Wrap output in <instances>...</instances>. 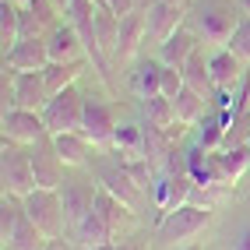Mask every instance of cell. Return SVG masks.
<instances>
[{
	"label": "cell",
	"instance_id": "1",
	"mask_svg": "<svg viewBox=\"0 0 250 250\" xmlns=\"http://www.w3.org/2000/svg\"><path fill=\"white\" fill-rule=\"evenodd\" d=\"M208 222H211V208L187 201V205H180V208H173V211L159 215V222H155V240L166 243V247L190 243L197 232L208 229Z\"/></svg>",
	"mask_w": 250,
	"mask_h": 250
},
{
	"label": "cell",
	"instance_id": "2",
	"mask_svg": "<svg viewBox=\"0 0 250 250\" xmlns=\"http://www.w3.org/2000/svg\"><path fill=\"white\" fill-rule=\"evenodd\" d=\"M0 176H4V194H32L36 190V173H32V152L28 145L18 141H7L0 148Z\"/></svg>",
	"mask_w": 250,
	"mask_h": 250
},
{
	"label": "cell",
	"instance_id": "3",
	"mask_svg": "<svg viewBox=\"0 0 250 250\" xmlns=\"http://www.w3.org/2000/svg\"><path fill=\"white\" fill-rule=\"evenodd\" d=\"M42 113V124L49 134H63V130H81V116H85V95L78 92V85L63 88L57 95L46 99Z\"/></svg>",
	"mask_w": 250,
	"mask_h": 250
},
{
	"label": "cell",
	"instance_id": "4",
	"mask_svg": "<svg viewBox=\"0 0 250 250\" xmlns=\"http://www.w3.org/2000/svg\"><path fill=\"white\" fill-rule=\"evenodd\" d=\"M21 201H25V215L46 232V240H57L60 232H63V226H67V211H63V197H60V190L36 187L32 194H25Z\"/></svg>",
	"mask_w": 250,
	"mask_h": 250
},
{
	"label": "cell",
	"instance_id": "5",
	"mask_svg": "<svg viewBox=\"0 0 250 250\" xmlns=\"http://www.w3.org/2000/svg\"><path fill=\"white\" fill-rule=\"evenodd\" d=\"M243 14L236 7H229V4H205L201 11L194 14V32L197 36H205L208 42H229V36L236 32Z\"/></svg>",
	"mask_w": 250,
	"mask_h": 250
},
{
	"label": "cell",
	"instance_id": "6",
	"mask_svg": "<svg viewBox=\"0 0 250 250\" xmlns=\"http://www.w3.org/2000/svg\"><path fill=\"white\" fill-rule=\"evenodd\" d=\"M32 152V173H36V187H46V190H57L63 183V159L57 155L53 148V138H42L36 145H28Z\"/></svg>",
	"mask_w": 250,
	"mask_h": 250
},
{
	"label": "cell",
	"instance_id": "7",
	"mask_svg": "<svg viewBox=\"0 0 250 250\" xmlns=\"http://www.w3.org/2000/svg\"><path fill=\"white\" fill-rule=\"evenodd\" d=\"M49 134L46 124H42V113L36 109H4V138L7 141H18V145H36Z\"/></svg>",
	"mask_w": 250,
	"mask_h": 250
},
{
	"label": "cell",
	"instance_id": "8",
	"mask_svg": "<svg viewBox=\"0 0 250 250\" xmlns=\"http://www.w3.org/2000/svg\"><path fill=\"white\" fill-rule=\"evenodd\" d=\"M81 134L92 145H113L116 134V120H113V106L99 103V99H85V116H81Z\"/></svg>",
	"mask_w": 250,
	"mask_h": 250
},
{
	"label": "cell",
	"instance_id": "9",
	"mask_svg": "<svg viewBox=\"0 0 250 250\" xmlns=\"http://www.w3.org/2000/svg\"><path fill=\"white\" fill-rule=\"evenodd\" d=\"M14 71V67H11ZM46 99H49V88H46V78L42 71H14V95H11V103L18 106V109H42L46 106Z\"/></svg>",
	"mask_w": 250,
	"mask_h": 250
},
{
	"label": "cell",
	"instance_id": "10",
	"mask_svg": "<svg viewBox=\"0 0 250 250\" xmlns=\"http://www.w3.org/2000/svg\"><path fill=\"white\" fill-rule=\"evenodd\" d=\"M57 190H60V197H63L67 226H78V222L95 208V194H99V187H92V183H85V180H63Z\"/></svg>",
	"mask_w": 250,
	"mask_h": 250
},
{
	"label": "cell",
	"instance_id": "11",
	"mask_svg": "<svg viewBox=\"0 0 250 250\" xmlns=\"http://www.w3.org/2000/svg\"><path fill=\"white\" fill-rule=\"evenodd\" d=\"M176 28H183V4H173V0H155L148 7V36L155 42H166Z\"/></svg>",
	"mask_w": 250,
	"mask_h": 250
},
{
	"label": "cell",
	"instance_id": "12",
	"mask_svg": "<svg viewBox=\"0 0 250 250\" xmlns=\"http://www.w3.org/2000/svg\"><path fill=\"white\" fill-rule=\"evenodd\" d=\"M99 183L113 194V197H120V201L127 205V208H138L141 205V197H145V190L134 183V176L127 173V166L120 162V166H106L103 173H99Z\"/></svg>",
	"mask_w": 250,
	"mask_h": 250
},
{
	"label": "cell",
	"instance_id": "13",
	"mask_svg": "<svg viewBox=\"0 0 250 250\" xmlns=\"http://www.w3.org/2000/svg\"><path fill=\"white\" fill-rule=\"evenodd\" d=\"M46 49H49V63H71V60H81L78 53L85 49V42H81L78 28L67 21V25L49 28V36H46Z\"/></svg>",
	"mask_w": 250,
	"mask_h": 250
},
{
	"label": "cell",
	"instance_id": "14",
	"mask_svg": "<svg viewBox=\"0 0 250 250\" xmlns=\"http://www.w3.org/2000/svg\"><path fill=\"white\" fill-rule=\"evenodd\" d=\"M145 36H148V11H134V14H127V18L120 21V42H116V53H113V60H130L141 49V42H145Z\"/></svg>",
	"mask_w": 250,
	"mask_h": 250
},
{
	"label": "cell",
	"instance_id": "15",
	"mask_svg": "<svg viewBox=\"0 0 250 250\" xmlns=\"http://www.w3.org/2000/svg\"><path fill=\"white\" fill-rule=\"evenodd\" d=\"M4 63L14 71H42L49 63V49H46V39H21L14 49L4 53Z\"/></svg>",
	"mask_w": 250,
	"mask_h": 250
},
{
	"label": "cell",
	"instance_id": "16",
	"mask_svg": "<svg viewBox=\"0 0 250 250\" xmlns=\"http://www.w3.org/2000/svg\"><path fill=\"white\" fill-rule=\"evenodd\" d=\"M240 57L232 53V49L226 46V49H219L211 60H208V67H211V81H215V88L219 92H232L243 81V67H240Z\"/></svg>",
	"mask_w": 250,
	"mask_h": 250
},
{
	"label": "cell",
	"instance_id": "17",
	"mask_svg": "<svg viewBox=\"0 0 250 250\" xmlns=\"http://www.w3.org/2000/svg\"><path fill=\"white\" fill-rule=\"evenodd\" d=\"M194 49H197V32L194 28H176L166 42H159V60L169 63V67H183Z\"/></svg>",
	"mask_w": 250,
	"mask_h": 250
},
{
	"label": "cell",
	"instance_id": "18",
	"mask_svg": "<svg viewBox=\"0 0 250 250\" xmlns=\"http://www.w3.org/2000/svg\"><path fill=\"white\" fill-rule=\"evenodd\" d=\"M71 229H74V240H78L81 247H103V243H113V236H116V229H113L95 208H92L78 226H71Z\"/></svg>",
	"mask_w": 250,
	"mask_h": 250
},
{
	"label": "cell",
	"instance_id": "19",
	"mask_svg": "<svg viewBox=\"0 0 250 250\" xmlns=\"http://www.w3.org/2000/svg\"><path fill=\"white\" fill-rule=\"evenodd\" d=\"M49 138H53V148H57V155L63 159V166H85L92 141L81 134V130H63V134H49Z\"/></svg>",
	"mask_w": 250,
	"mask_h": 250
},
{
	"label": "cell",
	"instance_id": "20",
	"mask_svg": "<svg viewBox=\"0 0 250 250\" xmlns=\"http://www.w3.org/2000/svg\"><path fill=\"white\" fill-rule=\"evenodd\" d=\"M130 88H134L138 99L162 95V60H145V63H138V71L130 74Z\"/></svg>",
	"mask_w": 250,
	"mask_h": 250
},
{
	"label": "cell",
	"instance_id": "21",
	"mask_svg": "<svg viewBox=\"0 0 250 250\" xmlns=\"http://www.w3.org/2000/svg\"><path fill=\"white\" fill-rule=\"evenodd\" d=\"M95 211L103 215V219H106L116 232H120L130 219H134V208H127V205L120 201V197H113L106 187H99V194H95Z\"/></svg>",
	"mask_w": 250,
	"mask_h": 250
},
{
	"label": "cell",
	"instance_id": "22",
	"mask_svg": "<svg viewBox=\"0 0 250 250\" xmlns=\"http://www.w3.org/2000/svg\"><path fill=\"white\" fill-rule=\"evenodd\" d=\"M18 42H21V7L14 0H0V46L7 53Z\"/></svg>",
	"mask_w": 250,
	"mask_h": 250
},
{
	"label": "cell",
	"instance_id": "23",
	"mask_svg": "<svg viewBox=\"0 0 250 250\" xmlns=\"http://www.w3.org/2000/svg\"><path fill=\"white\" fill-rule=\"evenodd\" d=\"M183 81L194 88V92H201V95H208L211 88H215V81H211V67H208V60H205V53L201 49H194V53L187 57V63H183Z\"/></svg>",
	"mask_w": 250,
	"mask_h": 250
},
{
	"label": "cell",
	"instance_id": "24",
	"mask_svg": "<svg viewBox=\"0 0 250 250\" xmlns=\"http://www.w3.org/2000/svg\"><path fill=\"white\" fill-rule=\"evenodd\" d=\"M95 36H99V46L106 49V57H113L116 42H120V18L103 4H95Z\"/></svg>",
	"mask_w": 250,
	"mask_h": 250
},
{
	"label": "cell",
	"instance_id": "25",
	"mask_svg": "<svg viewBox=\"0 0 250 250\" xmlns=\"http://www.w3.org/2000/svg\"><path fill=\"white\" fill-rule=\"evenodd\" d=\"M42 78H46L49 95H57V92L71 88L74 81L81 78V60H71V63H46V67H42Z\"/></svg>",
	"mask_w": 250,
	"mask_h": 250
},
{
	"label": "cell",
	"instance_id": "26",
	"mask_svg": "<svg viewBox=\"0 0 250 250\" xmlns=\"http://www.w3.org/2000/svg\"><path fill=\"white\" fill-rule=\"evenodd\" d=\"M215 159H219V169H222L226 183H236L250 166V145H236V148H226V152H215Z\"/></svg>",
	"mask_w": 250,
	"mask_h": 250
},
{
	"label": "cell",
	"instance_id": "27",
	"mask_svg": "<svg viewBox=\"0 0 250 250\" xmlns=\"http://www.w3.org/2000/svg\"><path fill=\"white\" fill-rule=\"evenodd\" d=\"M141 113H145V124L152 127H173L176 124V109H173V99L166 95H152V99H141Z\"/></svg>",
	"mask_w": 250,
	"mask_h": 250
},
{
	"label": "cell",
	"instance_id": "28",
	"mask_svg": "<svg viewBox=\"0 0 250 250\" xmlns=\"http://www.w3.org/2000/svg\"><path fill=\"white\" fill-rule=\"evenodd\" d=\"M113 148H116L124 159H138V155H145V127L120 124V127H116V134H113Z\"/></svg>",
	"mask_w": 250,
	"mask_h": 250
},
{
	"label": "cell",
	"instance_id": "29",
	"mask_svg": "<svg viewBox=\"0 0 250 250\" xmlns=\"http://www.w3.org/2000/svg\"><path fill=\"white\" fill-rule=\"evenodd\" d=\"M173 109H176V120L180 124H201V109H205V95L194 92L190 85H183V92L173 99Z\"/></svg>",
	"mask_w": 250,
	"mask_h": 250
},
{
	"label": "cell",
	"instance_id": "30",
	"mask_svg": "<svg viewBox=\"0 0 250 250\" xmlns=\"http://www.w3.org/2000/svg\"><path fill=\"white\" fill-rule=\"evenodd\" d=\"M42 247H46V232L28 215H21V222H18V229H14V236L4 250H42Z\"/></svg>",
	"mask_w": 250,
	"mask_h": 250
},
{
	"label": "cell",
	"instance_id": "31",
	"mask_svg": "<svg viewBox=\"0 0 250 250\" xmlns=\"http://www.w3.org/2000/svg\"><path fill=\"white\" fill-rule=\"evenodd\" d=\"M226 120H222V113L219 116H205L201 127H197V145L205 148V152H219L222 141H226Z\"/></svg>",
	"mask_w": 250,
	"mask_h": 250
},
{
	"label": "cell",
	"instance_id": "32",
	"mask_svg": "<svg viewBox=\"0 0 250 250\" xmlns=\"http://www.w3.org/2000/svg\"><path fill=\"white\" fill-rule=\"evenodd\" d=\"M226 46H229L240 60H250V14H243V18H240L236 32L229 36V42H226Z\"/></svg>",
	"mask_w": 250,
	"mask_h": 250
},
{
	"label": "cell",
	"instance_id": "33",
	"mask_svg": "<svg viewBox=\"0 0 250 250\" xmlns=\"http://www.w3.org/2000/svg\"><path fill=\"white\" fill-rule=\"evenodd\" d=\"M183 71L180 67H169V63H162V95L166 99H176L180 92H183Z\"/></svg>",
	"mask_w": 250,
	"mask_h": 250
},
{
	"label": "cell",
	"instance_id": "34",
	"mask_svg": "<svg viewBox=\"0 0 250 250\" xmlns=\"http://www.w3.org/2000/svg\"><path fill=\"white\" fill-rule=\"evenodd\" d=\"M21 39H46V25L36 18L32 7H21Z\"/></svg>",
	"mask_w": 250,
	"mask_h": 250
},
{
	"label": "cell",
	"instance_id": "35",
	"mask_svg": "<svg viewBox=\"0 0 250 250\" xmlns=\"http://www.w3.org/2000/svg\"><path fill=\"white\" fill-rule=\"evenodd\" d=\"M95 4H103V7H109L113 14H116V18H127V14H134L138 11V0H95Z\"/></svg>",
	"mask_w": 250,
	"mask_h": 250
},
{
	"label": "cell",
	"instance_id": "36",
	"mask_svg": "<svg viewBox=\"0 0 250 250\" xmlns=\"http://www.w3.org/2000/svg\"><path fill=\"white\" fill-rule=\"evenodd\" d=\"M81 250H145V243H130V240H124V243H103V247H81Z\"/></svg>",
	"mask_w": 250,
	"mask_h": 250
},
{
	"label": "cell",
	"instance_id": "37",
	"mask_svg": "<svg viewBox=\"0 0 250 250\" xmlns=\"http://www.w3.org/2000/svg\"><path fill=\"white\" fill-rule=\"evenodd\" d=\"M236 250H250V229H243V236L236 240Z\"/></svg>",
	"mask_w": 250,
	"mask_h": 250
},
{
	"label": "cell",
	"instance_id": "38",
	"mask_svg": "<svg viewBox=\"0 0 250 250\" xmlns=\"http://www.w3.org/2000/svg\"><path fill=\"white\" fill-rule=\"evenodd\" d=\"M53 7H57L60 14H67V7H71V0H53Z\"/></svg>",
	"mask_w": 250,
	"mask_h": 250
},
{
	"label": "cell",
	"instance_id": "39",
	"mask_svg": "<svg viewBox=\"0 0 250 250\" xmlns=\"http://www.w3.org/2000/svg\"><path fill=\"white\" fill-rule=\"evenodd\" d=\"M240 11H243V14H250V0H240Z\"/></svg>",
	"mask_w": 250,
	"mask_h": 250
},
{
	"label": "cell",
	"instance_id": "40",
	"mask_svg": "<svg viewBox=\"0 0 250 250\" xmlns=\"http://www.w3.org/2000/svg\"><path fill=\"white\" fill-rule=\"evenodd\" d=\"M180 250H201V243H187V247H180Z\"/></svg>",
	"mask_w": 250,
	"mask_h": 250
},
{
	"label": "cell",
	"instance_id": "41",
	"mask_svg": "<svg viewBox=\"0 0 250 250\" xmlns=\"http://www.w3.org/2000/svg\"><path fill=\"white\" fill-rule=\"evenodd\" d=\"M14 4H18V7H28V4H32V0H14Z\"/></svg>",
	"mask_w": 250,
	"mask_h": 250
},
{
	"label": "cell",
	"instance_id": "42",
	"mask_svg": "<svg viewBox=\"0 0 250 250\" xmlns=\"http://www.w3.org/2000/svg\"><path fill=\"white\" fill-rule=\"evenodd\" d=\"M173 4H183V0H173Z\"/></svg>",
	"mask_w": 250,
	"mask_h": 250
}]
</instances>
